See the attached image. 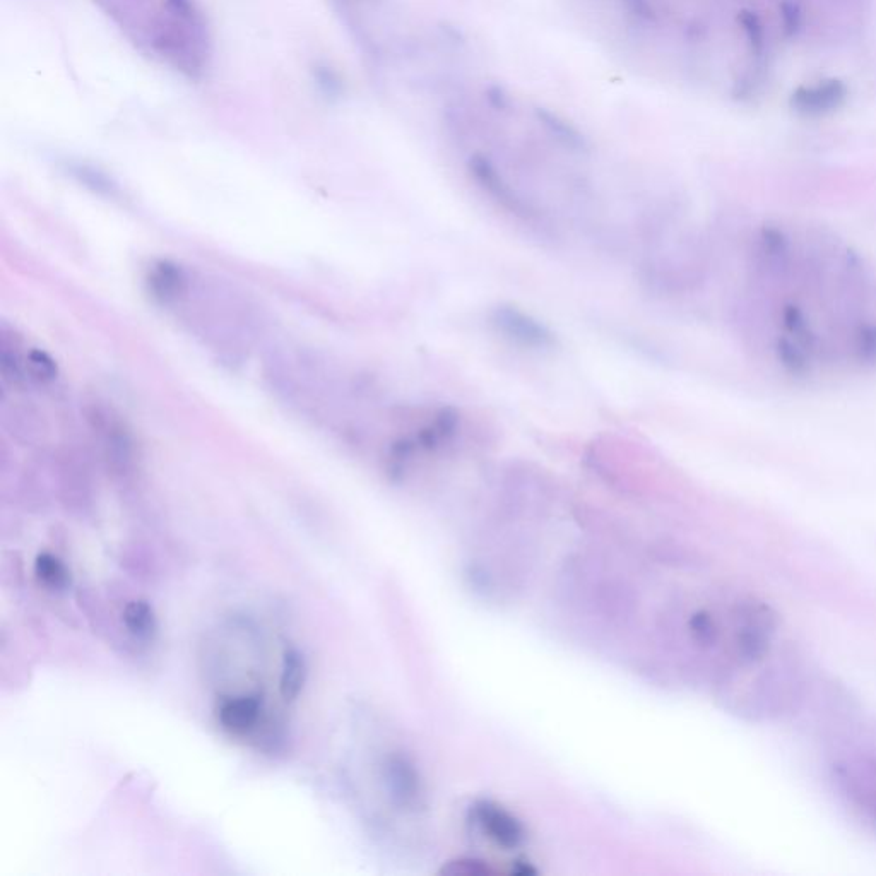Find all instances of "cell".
<instances>
[{
	"label": "cell",
	"instance_id": "9",
	"mask_svg": "<svg viewBox=\"0 0 876 876\" xmlns=\"http://www.w3.org/2000/svg\"><path fill=\"white\" fill-rule=\"evenodd\" d=\"M844 98V88L839 83H827L806 89L805 95L796 96V105L805 112H823L837 107Z\"/></svg>",
	"mask_w": 876,
	"mask_h": 876
},
{
	"label": "cell",
	"instance_id": "5",
	"mask_svg": "<svg viewBox=\"0 0 876 876\" xmlns=\"http://www.w3.org/2000/svg\"><path fill=\"white\" fill-rule=\"evenodd\" d=\"M476 817L480 820L481 827L485 829V832H488V835L498 844L514 847L522 841L521 825L502 808L483 803V805L476 806Z\"/></svg>",
	"mask_w": 876,
	"mask_h": 876
},
{
	"label": "cell",
	"instance_id": "8",
	"mask_svg": "<svg viewBox=\"0 0 876 876\" xmlns=\"http://www.w3.org/2000/svg\"><path fill=\"white\" fill-rule=\"evenodd\" d=\"M35 575L52 591H64L71 586V572L66 563L52 553H40L35 560Z\"/></svg>",
	"mask_w": 876,
	"mask_h": 876
},
{
	"label": "cell",
	"instance_id": "10",
	"mask_svg": "<svg viewBox=\"0 0 876 876\" xmlns=\"http://www.w3.org/2000/svg\"><path fill=\"white\" fill-rule=\"evenodd\" d=\"M315 83L319 86L320 93H324L327 98H339L343 91V83L339 79L338 74L332 71L331 67L317 66L314 69Z\"/></svg>",
	"mask_w": 876,
	"mask_h": 876
},
{
	"label": "cell",
	"instance_id": "6",
	"mask_svg": "<svg viewBox=\"0 0 876 876\" xmlns=\"http://www.w3.org/2000/svg\"><path fill=\"white\" fill-rule=\"evenodd\" d=\"M122 620L127 632L136 639L151 640L158 632V620L154 615L153 606L144 599L127 603L122 613Z\"/></svg>",
	"mask_w": 876,
	"mask_h": 876
},
{
	"label": "cell",
	"instance_id": "2",
	"mask_svg": "<svg viewBox=\"0 0 876 876\" xmlns=\"http://www.w3.org/2000/svg\"><path fill=\"white\" fill-rule=\"evenodd\" d=\"M490 319L498 334L522 348L543 351L553 350L557 346V336L550 331V327L514 305H500L493 310Z\"/></svg>",
	"mask_w": 876,
	"mask_h": 876
},
{
	"label": "cell",
	"instance_id": "1",
	"mask_svg": "<svg viewBox=\"0 0 876 876\" xmlns=\"http://www.w3.org/2000/svg\"><path fill=\"white\" fill-rule=\"evenodd\" d=\"M755 273L762 326L794 372L876 367V273L835 238L767 228Z\"/></svg>",
	"mask_w": 876,
	"mask_h": 876
},
{
	"label": "cell",
	"instance_id": "7",
	"mask_svg": "<svg viewBox=\"0 0 876 876\" xmlns=\"http://www.w3.org/2000/svg\"><path fill=\"white\" fill-rule=\"evenodd\" d=\"M307 681V664L300 652L291 649L283 656V666L279 675V692L285 700H295Z\"/></svg>",
	"mask_w": 876,
	"mask_h": 876
},
{
	"label": "cell",
	"instance_id": "3",
	"mask_svg": "<svg viewBox=\"0 0 876 876\" xmlns=\"http://www.w3.org/2000/svg\"><path fill=\"white\" fill-rule=\"evenodd\" d=\"M261 695H235L223 700L218 707L221 728L235 736H245L261 723Z\"/></svg>",
	"mask_w": 876,
	"mask_h": 876
},
{
	"label": "cell",
	"instance_id": "12",
	"mask_svg": "<svg viewBox=\"0 0 876 876\" xmlns=\"http://www.w3.org/2000/svg\"><path fill=\"white\" fill-rule=\"evenodd\" d=\"M26 365L30 367L31 373H33V377L38 380H50L54 379L55 373H57V368H55V363L48 358L45 353L42 351H31L30 356H28V360H26Z\"/></svg>",
	"mask_w": 876,
	"mask_h": 876
},
{
	"label": "cell",
	"instance_id": "4",
	"mask_svg": "<svg viewBox=\"0 0 876 876\" xmlns=\"http://www.w3.org/2000/svg\"><path fill=\"white\" fill-rule=\"evenodd\" d=\"M382 776H384L387 791L396 803L409 806L418 801L420 779L416 776L413 765L408 764L406 758L397 757V755L387 758L384 767H382Z\"/></svg>",
	"mask_w": 876,
	"mask_h": 876
},
{
	"label": "cell",
	"instance_id": "11",
	"mask_svg": "<svg viewBox=\"0 0 876 876\" xmlns=\"http://www.w3.org/2000/svg\"><path fill=\"white\" fill-rule=\"evenodd\" d=\"M180 273H178L177 269H173V267L163 266L154 273L153 283L154 290L158 291L161 296H170L173 291L178 290V285H180Z\"/></svg>",
	"mask_w": 876,
	"mask_h": 876
}]
</instances>
